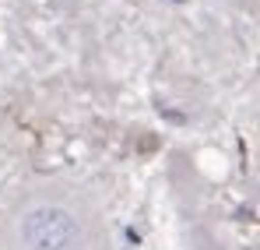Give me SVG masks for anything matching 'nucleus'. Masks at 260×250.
<instances>
[]
</instances>
